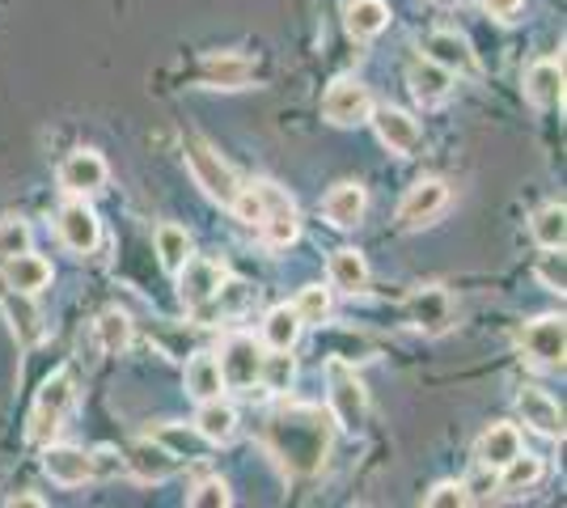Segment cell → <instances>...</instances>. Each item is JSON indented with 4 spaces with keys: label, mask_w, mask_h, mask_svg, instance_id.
Wrapping results in <instances>:
<instances>
[{
    "label": "cell",
    "mask_w": 567,
    "mask_h": 508,
    "mask_svg": "<svg viewBox=\"0 0 567 508\" xmlns=\"http://www.w3.org/2000/svg\"><path fill=\"white\" fill-rule=\"evenodd\" d=\"M220 390H225V382H220V364H216V356H208V352H199V356H190L187 361V394L190 398H220Z\"/></svg>",
    "instance_id": "cell-30"
},
{
    "label": "cell",
    "mask_w": 567,
    "mask_h": 508,
    "mask_svg": "<svg viewBox=\"0 0 567 508\" xmlns=\"http://www.w3.org/2000/svg\"><path fill=\"white\" fill-rule=\"evenodd\" d=\"M517 412L520 419L534 428V433L550 436V440H564V412H559V403L538 386H525L517 394Z\"/></svg>",
    "instance_id": "cell-17"
},
{
    "label": "cell",
    "mask_w": 567,
    "mask_h": 508,
    "mask_svg": "<svg viewBox=\"0 0 567 508\" xmlns=\"http://www.w3.org/2000/svg\"><path fill=\"white\" fill-rule=\"evenodd\" d=\"M9 508H43V500H39V496H13Z\"/></svg>",
    "instance_id": "cell-43"
},
{
    "label": "cell",
    "mask_w": 567,
    "mask_h": 508,
    "mask_svg": "<svg viewBox=\"0 0 567 508\" xmlns=\"http://www.w3.org/2000/svg\"><path fill=\"white\" fill-rule=\"evenodd\" d=\"M369 120H373V127H378V141L390 148V153L406 157V153L420 148V123L411 120L406 111H399V106H378Z\"/></svg>",
    "instance_id": "cell-16"
},
{
    "label": "cell",
    "mask_w": 567,
    "mask_h": 508,
    "mask_svg": "<svg viewBox=\"0 0 567 508\" xmlns=\"http://www.w3.org/2000/svg\"><path fill=\"white\" fill-rule=\"evenodd\" d=\"M331 424L334 419L322 415V407L288 403L267 415L262 440L288 475H313V470H322V462L331 454Z\"/></svg>",
    "instance_id": "cell-1"
},
{
    "label": "cell",
    "mask_w": 567,
    "mask_h": 508,
    "mask_svg": "<svg viewBox=\"0 0 567 508\" xmlns=\"http://www.w3.org/2000/svg\"><path fill=\"white\" fill-rule=\"evenodd\" d=\"M406 85H411V94L420 97L424 106H436V102H445L453 90V73H445L441 64H432V60H415L411 69H406Z\"/></svg>",
    "instance_id": "cell-24"
},
{
    "label": "cell",
    "mask_w": 567,
    "mask_h": 508,
    "mask_svg": "<svg viewBox=\"0 0 567 508\" xmlns=\"http://www.w3.org/2000/svg\"><path fill=\"white\" fill-rule=\"evenodd\" d=\"M174 276H178V297H183V305L199 314V310L216 297V289H220L225 267L213 263V259H187Z\"/></svg>",
    "instance_id": "cell-12"
},
{
    "label": "cell",
    "mask_w": 567,
    "mask_h": 508,
    "mask_svg": "<svg viewBox=\"0 0 567 508\" xmlns=\"http://www.w3.org/2000/svg\"><path fill=\"white\" fill-rule=\"evenodd\" d=\"M30 250V225L25 220H0V255H22Z\"/></svg>",
    "instance_id": "cell-41"
},
{
    "label": "cell",
    "mask_w": 567,
    "mask_h": 508,
    "mask_svg": "<svg viewBox=\"0 0 567 508\" xmlns=\"http://www.w3.org/2000/svg\"><path fill=\"white\" fill-rule=\"evenodd\" d=\"M72 398H76L72 369H55L48 382H43V390H39V398H34V412H30V440H34V445H48L51 436L60 433Z\"/></svg>",
    "instance_id": "cell-2"
},
{
    "label": "cell",
    "mask_w": 567,
    "mask_h": 508,
    "mask_svg": "<svg viewBox=\"0 0 567 508\" xmlns=\"http://www.w3.org/2000/svg\"><path fill=\"white\" fill-rule=\"evenodd\" d=\"M427 4H441V9H450V4H457V0H427Z\"/></svg>",
    "instance_id": "cell-44"
},
{
    "label": "cell",
    "mask_w": 567,
    "mask_h": 508,
    "mask_svg": "<svg viewBox=\"0 0 567 508\" xmlns=\"http://www.w3.org/2000/svg\"><path fill=\"white\" fill-rule=\"evenodd\" d=\"M220 382L225 390H250L262 373V348L255 343V335H229L220 343Z\"/></svg>",
    "instance_id": "cell-5"
},
{
    "label": "cell",
    "mask_w": 567,
    "mask_h": 508,
    "mask_svg": "<svg viewBox=\"0 0 567 508\" xmlns=\"http://www.w3.org/2000/svg\"><path fill=\"white\" fill-rule=\"evenodd\" d=\"M390 25V4L385 0H348V34L352 39H378Z\"/></svg>",
    "instance_id": "cell-27"
},
{
    "label": "cell",
    "mask_w": 567,
    "mask_h": 508,
    "mask_svg": "<svg viewBox=\"0 0 567 508\" xmlns=\"http://www.w3.org/2000/svg\"><path fill=\"white\" fill-rule=\"evenodd\" d=\"M424 505L427 508H466L471 505V487L466 484H436L432 491L424 496Z\"/></svg>",
    "instance_id": "cell-40"
},
{
    "label": "cell",
    "mask_w": 567,
    "mask_h": 508,
    "mask_svg": "<svg viewBox=\"0 0 567 508\" xmlns=\"http://www.w3.org/2000/svg\"><path fill=\"white\" fill-rule=\"evenodd\" d=\"M60 187L69 195H94L106 187V162H102V153L94 148H76L69 153L64 162H60Z\"/></svg>",
    "instance_id": "cell-13"
},
{
    "label": "cell",
    "mask_w": 567,
    "mask_h": 508,
    "mask_svg": "<svg viewBox=\"0 0 567 508\" xmlns=\"http://www.w3.org/2000/svg\"><path fill=\"white\" fill-rule=\"evenodd\" d=\"M123 466H127L141 484H166V479H174V475L183 470V458H178L174 449H166L157 436H148V440H136V445L123 454Z\"/></svg>",
    "instance_id": "cell-9"
},
{
    "label": "cell",
    "mask_w": 567,
    "mask_h": 508,
    "mask_svg": "<svg viewBox=\"0 0 567 508\" xmlns=\"http://www.w3.org/2000/svg\"><path fill=\"white\" fill-rule=\"evenodd\" d=\"M55 234H60V242L69 246L72 255H94L97 242H102V220H97L94 208L76 195V199H69V204L60 208Z\"/></svg>",
    "instance_id": "cell-7"
},
{
    "label": "cell",
    "mask_w": 567,
    "mask_h": 508,
    "mask_svg": "<svg viewBox=\"0 0 567 508\" xmlns=\"http://www.w3.org/2000/svg\"><path fill=\"white\" fill-rule=\"evenodd\" d=\"M297 339H301V318H297L292 305H276L271 314L262 318V343L271 352H292Z\"/></svg>",
    "instance_id": "cell-28"
},
{
    "label": "cell",
    "mask_w": 567,
    "mask_h": 508,
    "mask_svg": "<svg viewBox=\"0 0 567 508\" xmlns=\"http://www.w3.org/2000/svg\"><path fill=\"white\" fill-rule=\"evenodd\" d=\"M327 386H331V419L339 424V428H360L364 424V415H369V390H364V382L355 377L352 369L343 361H331L327 364Z\"/></svg>",
    "instance_id": "cell-4"
},
{
    "label": "cell",
    "mask_w": 567,
    "mask_h": 508,
    "mask_svg": "<svg viewBox=\"0 0 567 508\" xmlns=\"http://www.w3.org/2000/svg\"><path fill=\"white\" fill-rule=\"evenodd\" d=\"M195 433L204 436L208 445H225L237 433V412L234 403H220V398H204V407L195 415Z\"/></svg>",
    "instance_id": "cell-26"
},
{
    "label": "cell",
    "mask_w": 567,
    "mask_h": 508,
    "mask_svg": "<svg viewBox=\"0 0 567 508\" xmlns=\"http://www.w3.org/2000/svg\"><path fill=\"white\" fill-rule=\"evenodd\" d=\"M327 276H331L334 289L348 292V297H355V292L369 289V263H364V255H360V250H352V246L334 250L331 267H327Z\"/></svg>",
    "instance_id": "cell-25"
},
{
    "label": "cell",
    "mask_w": 567,
    "mask_h": 508,
    "mask_svg": "<svg viewBox=\"0 0 567 508\" xmlns=\"http://www.w3.org/2000/svg\"><path fill=\"white\" fill-rule=\"evenodd\" d=\"M483 4H487V13H492V18H499V22H513L525 0H483Z\"/></svg>",
    "instance_id": "cell-42"
},
{
    "label": "cell",
    "mask_w": 567,
    "mask_h": 508,
    "mask_svg": "<svg viewBox=\"0 0 567 508\" xmlns=\"http://www.w3.org/2000/svg\"><path fill=\"white\" fill-rule=\"evenodd\" d=\"M4 284L34 297V292H43L51 284V263L39 259V255H30V250L9 255V259H4Z\"/></svg>",
    "instance_id": "cell-23"
},
{
    "label": "cell",
    "mask_w": 567,
    "mask_h": 508,
    "mask_svg": "<svg viewBox=\"0 0 567 508\" xmlns=\"http://www.w3.org/2000/svg\"><path fill=\"white\" fill-rule=\"evenodd\" d=\"M406 318L415 331L424 335H445L453 326V297L441 284H427V289H415L411 301H406Z\"/></svg>",
    "instance_id": "cell-11"
},
{
    "label": "cell",
    "mask_w": 567,
    "mask_h": 508,
    "mask_svg": "<svg viewBox=\"0 0 567 508\" xmlns=\"http://www.w3.org/2000/svg\"><path fill=\"white\" fill-rule=\"evenodd\" d=\"M520 352L543 369H564V352H567V331L559 314H543L534 318L525 331H520Z\"/></svg>",
    "instance_id": "cell-6"
},
{
    "label": "cell",
    "mask_w": 567,
    "mask_h": 508,
    "mask_svg": "<svg viewBox=\"0 0 567 508\" xmlns=\"http://www.w3.org/2000/svg\"><path fill=\"white\" fill-rule=\"evenodd\" d=\"M445 204H450V187L441 178H420L411 191L402 195L399 225L402 229H424V225H432L445 212Z\"/></svg>",
    "instance_id": "cell-10"
},
{
    "label": "cell",
    "mask_w": 567,
    "mask_h": 508,
    "mask_svg": "<svg viewBox=\"0 0 567 508\" xmlns=\"http://www.w3.org/2000/svg\"><path fill=\"white\" fill-rule=\"evenodd\" d=\"M262 229V242L271 246V250H284V246L297 242V234H301V220H297V204L292 208H276V212H267L259 220Z\"/></svg>",
    "instance_id": "cell-31"
},
{
    "label": "cell",
    "mask_w": 567,
    "mask_h": 508,
    "mask_svg": "<svg viewBox=\"0 0 567 508\" xmlns=\"http://www.w3.org/2000/svg\"><path fill=\"white\" fill-rule=\"evenodd\" d=\"M292 310H297V318H301V326H322V322L331 318V289H322V284H306V289L297 292Z\"/></svg>",
    "instance_id": "cell-35"
},
{
    "label": "cell",
    "mask_w": 567,
    "mask_h": 508,
    "mask_svg": "<svg viewBox=\"0 0 567 508\" xmlns=\"http://www.w3.org/2000/svg\"><path fill=\"white\" fill-rule=\"evenodd\" d=\"M499 475H504V479H499V487H504L508 496H517V491H529V487L543 479V462L534 458V454H525V449H520L517 458L508 462Z\"/></svg>",
    "instance_id": "cell-34"
},
{
    "label": "cell",
    "mask_w": 567,
    "mask_h": 508,
    "mask_svg": "<svg viewBox=\"0 0 567 508\" xmlns=\"http://www.w3.org/2000/svg\"><path fill=\"white\" fill-rule=\"evenodd\" d=\"M520 449H525V445H520V433L513 424H492L487 433L478 436V445H474V462L487 466V470H504Z\"/></svg>",
    "instance_id": "cell-21"
},
{
    "label": "cell",
    "mask_w": 567,
    "mask_h": 508,
    "mask_svg": "<svg viewBox=\"0 0 567 508\" xmlns=\"http://www.w3.org/2000/svg\"><path fill=\"white\" fill-rule=\"evenodd\" d=\"M250 76H255V64L246 55H237V51H216L199 64V81L208 90H241Z\"/></svg>",
    "instance_id": "cell-20"
},
{
    "label": "cell",
    "mask_w": 567,
    "mask_h": 508,
    "mask_svg": "<svg viewBox=\"0 0 567 508\" xmlns=\"http://www.w3.org/2000/svg\"><path fill=\"white\" fill-rule=\"evenodd\" d=\"M190 508H229L234 505V491L225 479H204V484H195V491L187 496Z\"/></svg>",
    "instance_id": "cell-37"
},
{
    "label": "cell",
    "mask_w": 567,
    "mask_h": 508,
    "mask_svg": "<svg viewBox=\"0 0 567 508\" xmlns=\"http://www.w3.org/2000/svg\"><path fill=\"white\" fill-rule=\"evenodd\" d=\"M43 470H48L51 484L60 487H81L85 479H94V458L76 445H51L43 449Z\"/></svg>",
    "instance_id": "cell-15"
},
{
    "label": "cell",
    "mask_w": 567,
    "mask_h": 508,
    "mask_svg": "<svg viewBox=\"0 0 567 508\" xmlns=\"http://www.w3.org/2000/svg\"><path fill=\"white\" fill-rule=\"evenodd\" d=\"M534 276L543 280V289H546V292H559V297H564V289H567L564 250H546L543 259H538V267H534Z\"/></svg>",
    "instance_id": "cell-38"
},
{
    "label": "cell",
    "mask_w": 567,
    "mask_h": 508,
    "mask_svg": "<svg viewBox=\"0 0 567 508\" xmlns=\"http://www.w3.org/2000/svg\"><path fill=\"white\" fill-rule=\"evenodd\" d=\"M292 373H297V369H292V356H288V352H276V356H262L259 382L271 390V394H284V390L292 386Z\"/></svg>",
    "instance_id": "cell-36"
},
{
    "label": "cell",
    "mask_w": 567,
    "mask_h": 508,
    "mask_svg": "<svg viewBox=\"0 0 567 508\" xmlns=\"http://www.w3.org/2000/svg\"><path fill=\"white\" fill-rule=\"evenodd\" d=\"M427 60L432 64H441L445 73H457V76H474L478 73V60H474L471 43L462 39V34H453V30H436V34H427Z\"/></svg>",
    "instance_id": "cell-18"
},
{
    "label": "cell",
    "mask_w": 567,
    "mask_h": 508,
    "mask_svg": "<svg viewBox=\"0 0 567 508\" xmlns=\"http://www.w3.org/2000/svg\"><path fill=\"white\" fill-rule=\"evenodd\" d=\"M0 310L9 318V326H13V335L22 348H34V343H43L48 335V326H43V314H39V305L30 301V292H18V289H0Z\"/></svg>",
    "instance_id": "cell-14"
},
{
    "label": "cell",
    "mask_w": 567,
    "mask_h": 508,
    "mask_svg": "<svg viewBox=\"0 0 567 508\" xmlns=\"http://www.w3.org/2000/svg\"><path fill=\"white\" fill-rule=\"evenodd\" d=\"M364 208H369V195H364L360 183H339V187L322 199V217L331 220L334 229H352V225H360Z\"/></svg>",
    "instance_id": "cell-22"
},
{
    "label": "cell",
    "mask_w": 567,
    "mask_h": 508,
    "mask_svg": "<svg viewBox=\"0 0 567 508\" xmlns=\"http://www.w3.org/2000/svg\"><path fill=\"white\" fill-rule=\"evenodd\" d=\"M94 331H97L102 352H106V356H118V352H127V343H132V318L123 314V310H106V314L94 322Z\"/></svg>",
    "instance_id": "cell-32"
},
{
    "label": "cell",
    "mask_w": 567,
    "mask_h": 508,
    "mask_svg": "<svg viewBox=\"0 0 567 508\" xmlns=\"http://www.w3.org/2000/svg\"><path fill=\"white\" fill-rule=\"evenodd\" d=\"M153 242H157V259H162L166 271H178L190 259V238L187 229H178V225H157Z\"/></svg>",
    "instance_id": "cell-33"
},
{
    "label": "cell",
    "mask_w": 567,
    "mask_h": 508,
    "mask_svg": "<svg viewBox=\"0 0 567 508\" xmlns=\"http://www.w3.org/2000/svg\"><path fill=\"white\" fill-rule=\"evenodd\" d=\"M157 440H162L166 449H174V454H178L183 462L204 458V445H208L204 436H199V433H187V428H166V433L157 436Z\"/></svg>",
    "instance_id": "cell-39"
},
{
    "label": "cell",
    "mask_w": 567,
    "mask_h": 508,
    "mask_svg": "<svg viewBox=\"0 0 567 508\" xmlns=\"http://www.w3.org/2000/svg\"><path fill=\"white\" fill-rule=\"evenodd\" d=\"M525 97H529L538 111L564 106V55H559V60H538V64H529V73H525Z\"/></svg>",
    "instance_id": "cell-19"
},
{
    "label": "cell",
    "mask_w": 567,
    "mask_h": 508,
    "mask_svg": "<svg viewBox=\"0 0 567 508\" xmlns=\"http://www.w3.org/2000/svg\"><path fill=\"white\" fill-rule=\"evenodd\" d=\"M183 153H187V166H190V174H195V183L204 187V195L216 199L220 208H229L237 199V191H241V183H237L234 169L220 162V153H216L208 141H199V136H187V141H183Z\"/></svg>",
    "instance_id": "cell-3"
},
{
    "label": "cell",
    "mask_w": 567,
    "mask_h": 508,
    "mask_svg": "<svg viewBox=\"0 0 567 508\" xmlns=\"http://www.w3.org/2000/svg\"><path fill=\"white\" fill-rule=\"evenodd\" d=\"M529 229H534V242L543 250H564L567 238V208L555 199V204H543L534 217H529Z\"/></svg>",
    "instance_id": "cell-29"
},
{
    "label": "cell",
    "mask_w": 567,
    "mask_h": 508,
    "mask_svg": "<svg viewBox=\"0 0 567 508\" xmlns=\"http://www.w3.org/2000/svg\"><path fill=\"white\" fill-rule=\"evenodd\" d=\"M322 115L334 127H355V123H364L373 115V97H369V90L360 81L339 76L331 90H327V97H322Z\"/></svg>",
    "instance_id": "cell-8"
}]
</instances>
